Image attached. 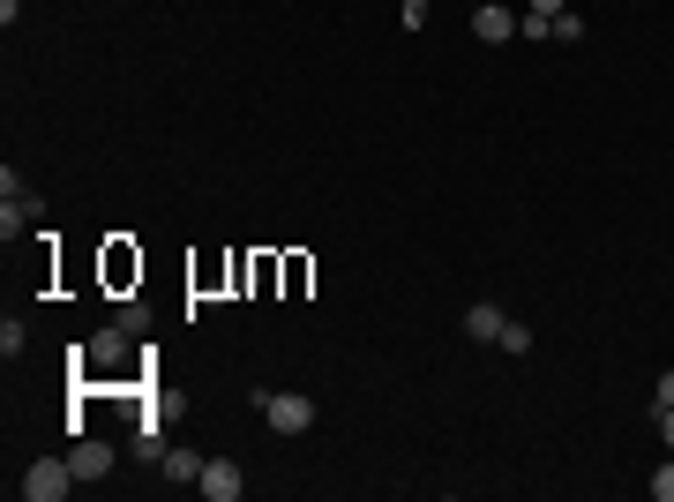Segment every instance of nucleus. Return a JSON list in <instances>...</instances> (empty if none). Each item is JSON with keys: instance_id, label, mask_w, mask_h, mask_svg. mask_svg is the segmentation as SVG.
<instances>
[{"instance_id": "nucleus-1", "label": "nucleus", "mask_w": 674, "mask_h": 502, "mask_svg": "<svg viewBox=\"0 0 674 502\" xmlns=\"http://www.w3.org/2000/svg\"><path fill=\"white\" fill-rule=\"evenodd\" d=\"M255 413L270 435H307L315 427V398L307 390H255Z\"/></svg>"}, {"instance_id": "nucleus-2", "label": "nucleus", "mask_w": 674, "mask_h": 502, "mask_svg": "<svg viewBox=\"0 0 674 502\" xmlns=\"http://www.w3.org/2000/svg\"><path fill=\"white\" fill-rule=\"evenodd\" d=\"M76 488H83V480H76V465H68V458H38L31 472H23V495H31V502H68Z\"/></svg>"}, {"instance_id": "nucleus-3", "label": "nucleus", "mask_w": 674, "mask_h": 502, "mask_svg": "<svg viewBox=\"0 0 674 502\" xmlns=\"http://www.w3.org/2000/svg\"><path fill=\"white\" fill-rule=\"evenodd\" d=\"M68 465H76V480H105V472L121 465V450H113V443H98V435H76Z\"/></svg>"}, {"instance_id": "nucleus-4", "label": "nucleus", "mask_w": 674, "mask_h": 502, "mask_svg": "<svg viewBox=\"0 0 674 502\" xmlns=\"http://www.w3.org/2000/svg\"><path fill=\"white\" fill-rule=\"evenodd\" d=\"M203 495L211 502H240L248 495V472H240L233 458H203Z\"/></svg>"}, {"instance_id": "nucleus-5", "label": "nucleus", "mask_w": 674, "mask_h": 502, "mask_svg": "<svg viewBox=\"0 0 674 502\" xmlns=\"http://www.w3.org/2000/svg\"><path fill=\"white\" fill-rule=\"evenodd\" d=\"M472 38H480V45H509V38H517V15L495 8V0H487V8H472Z\"/></svg>"}, {"instance_id": "nucleus-6", "label": "nucleus", "mask_w": 674, "mask_h": 502, "mask_svg": "<svg viewBox=\"0 0 674 502\" xmlns=\"http://www.w3.org/2000/svg\"><path fill=\"white\" fill-rule=\"evenodd\" d=\"M503 308H495V300H472V308H464V337H480V345H503Z\"/></svg>"}, {"instance_id": "nucleus-7", "label": "nucleus", "mask_w": 674, "mask_h": 502, "mask_svg": "<svg viewBox=\"0 0 674 502\" xmlns=\"http://www.w3.org/2000/svg\"><path fill=\"white\" fill-rule=\"evenodd\" d=\"M83 360H90V368H113V360H127V331H121V323H113V331H98V337L83 345Z\"/></svg>"}, {"instance_id": "nucleus-8", "label": "nucleus", "mask_w": 674, "mask_h": 502, "mask_svg": "<svg viewBox=\"0 0 674 502\" xmlns=\"http://www.w3.org/2000/svg\"><path fill=\"white\" fill-rule=\"evenodd\" d=\"M158 472H166L172 488H203V458H195V450H166V458H158Z\"/></svg>"}, {"instance_id": "nucleus-9", "label": "nucleus", "mask_w": 674, "mask_h": 502, "mask_svg": "<svg viewBox=\"0 0 674 502\" xmlns=\"http://www.w3.org/2000/svg\"><path fill=\"white\" fill-rule=\"evenodd\" d=\"M135 458H143V465L166 458V443H158V427H150V420H135Z\"/></svg>"}, {"instance_id": "nucleus-10", "label": "nucleus", "mask_w": 674, "mask_h": 502, "mask_svg": "<svg viewBox=\"0 0 674 502\" xmlns=\"http://www.w3.org/2000/svg\"><path fill=\"white\" fill-rule=\"evenodd\" d=\"M503 353H509V360H525V353H532V331H525V323H503Z\"/></svg>"}, {"instance_id": "nucleus-11", "label": "nucleus", "mask_w": 674, "mask_h": 502, "mask_svg": "<svg viewBox=\"0 0 674 502\" xmlns=\"http://www.w3.org/2000/svg\"><path fill=\"white\" fill-rule=\"evenodd\" d=\"M554 38L577 45V38H585V15H577V8H562V15H554Z\"/></svg>"}, {"instance_id": "nucleus-12", "label": "nucleus", "mask_w": 674, "mask_h": 502, "mask_svg": "<svg viewBox=\"0 0 674 502\" xmlns=\"http://www.w3.org/2000/svg\"><path fill=\"white\" fill-rule=\"evenodd\" d=\"M652 502H674V450H667V465L652 472Z\"/></svg>"}, {"instance_id": "nucleus-13", "label": "nucleus", "mask_w": 674, "mask_h": 502, "mask_svg": "<svg viewBox=\"0 0 674 502\" xmlns=\"http://www.w3.org/2000/svg\"><path fill=\"white\" fill-rule=\"evenodd\" d=\"M660 405H674V368H667L660 382H652V413H660Z\"/></svg>"}, {"instance_id": "nucleus-14", "label": "nucleus", "mask_w": 674, "mask_h": 502, "mask_svg": "<svg viewBox=\"0 0 674 502\" xmlns=\"http://www.w3.org/2000/svg\"><path fill=\"white\" fill-rule=\"evenodd\" d=\"M660 443L674 450V405H660Z\"/></svg>"}, {"instance_id": "nucleus-15", "label": "nucleus", "mask_w": 674, "mask_h": 502, "mask_svg": "<svg viewBox=\"0 0 674 502\" xmlns=\"http://www.w3.org/2000/svg\"><path fill=\"white\" fill-rule=\"evenodd\" d=\"M532 15H562V0H532Z\"/></svg>"}]
</instances>
